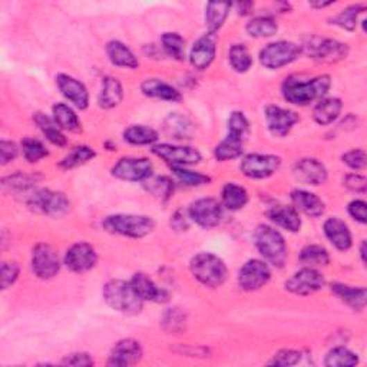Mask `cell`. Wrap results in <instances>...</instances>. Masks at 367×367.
Wrapping results in <instances>:
<instances>
[{
    "label": "cell",
    "instance_id": "1",
    "mask_svg": "<svg viewBox=\"0 0 367 367\" xmlns=\"http://www.w3.org/2000/svg\"><path fill=\"white\" fill-rule=\"evenodd\" d=\"M330 86L332 79L327 75L316 76L313 79H301L300 76L293 75L286 78L282 91L287 102L303 106L325 96Z\"/></svg>",
    "mask_w": 367,
    "mask_h": 367
},
{
    "label": "cell",
    "instance_id": "2",
    "mask_svg": "<svg viewBox=\"0 0 367 367\" xmlns=\"http://www.w3.org/2000/svg\"><path fill=\"white\" fill-rule=\"evenodd\" d=\"M103 298L106 305L118 313L134 316L144 307V300L135 293L131 283L123 280H111L103 286Z\"/></svg>",
    "mask_w": 367,
    "mask_h": 367
},
{
    "label": "cell",
    "instance_id": "3",
    "mask_svg": "<svg viewBox=\"0 0 367 367\" xmlns=\"http://www.w3.org/2000/svg\"><path fill=\"white\" fill-rule=\"evenodd\" d=\"M189 270L203 286L210 289L223 286L228 275L224 262L211 253H200L194 257L189 263Z\"/></svg>",
    "mask_w": 367,
    "mask_h": 367
},
{
    "label": "cell",
    "instance_id": "4",
    "mask_svg": "<svg viewBox=\"0 0 367 367\" xmlns=\"http://www.w3.org/2000/svg\"><path fill=\"white\" fill-rule=\"evenodd\" d=\"M102 227L111 234L129 237V239H142L154 231L155 223L146 215L115 214L106 217L102 221Z\"/></svg>",
    "mask_w": 367,
    "mask_h": 367
},
{
    "label": "cell",
    "instance_id": "5",
    "mask_svg": "<svg viewBox=\"0 0 367 367\" xmlns=\"http://www.w3.org/2000/svg\"><path fill=\"white\" fill-rule=\"evenodd\" d=\"M257 250L274 267H283L287 260V246L284 237L270 225H258L254 232Z\"/></svg>",
    "mask_w": 367,
    "mask_h": 367
},
{
    "label": "cell",
    "instance_id": "6",
    "mask_svg": "<svg viewBox=\"0 0 367 367\" xmlns=\"http://www.w3.org/2000/svg\"><path fill=\"white\" fill-rule=\"evenodd\" d=\"M28 207L40 215L62 217L71 210V203L62 192L52 189H37L29 197Z\"/></svg>",
    "mask_w": 367,
    "mask_h": 367
},
{
    "label": "cell",
    "instance_id": "7",
    "mask_svg": "<svg viewBox=\"0 0 367 367\" xmlns=\"http://www.w3.org/2000/svg\"><path fill=\"white\" fill-rule=\"evenodd\" d=\"M303 49L306 53L321 63H333L344 59L349 53V48L346 43L337 42L334 39H326L318 36H310Z\"/></svg>",
    "mask_w": 367,
    "mask_h": 367
},
{
    "label": "cell",
    "instance_id": "8",
    "mask_svg": "<svg viewBox=\"0 0 367 367\" xmlns=\"http://www.w3.org/2000/svg\"><path fill=\"white\" fill-rule=\"evenodd\" d=\"M301 53V48L293 42L280 40L267 45L260 52V62L267 69H278L294 62Z\"/></svg>",
    "mask_w": 367,
    "mask_h": 367
},
{
    "label": "cell",
    "instance_id": "9",
    "mask_svg": "<svg viewBox=\"0 0 367 367\" xmlns=\"http://www.w3.org/2000/svg\"><path fill=\"white\" fill-rule=\"evenodd\" d=\"M280 167H282V158L277 155L250 154L243 160L240 169L248 178L264 180L274 176Z\"/></svg>",
    "mask_w": 367,
    "mask_h": 367
},
{
    "label": "cell",
    "instance_id": "10",
    "mask_svg": "<svg viewBox=\"0 0 367 367\" xmlns=\"http://www.w3.org/2000/svg\"><path fill=\"white\" fill-rule=\"evenodd\" d=\"M32 270L42 280L53 278L60 270L56 250L45 243L37 244L32 251Z\"/></svg>",
    "mask_w": 367,
    "mask_h": 367
},
{
    "label": "cell",
    "instance_id": "11",
    "mask_svg": "<svg viewBox=\"0 0 367 367\" xmlns=\"http://www.w3.org/2000/svg\"><path fill=\"white\" fill-rule=\"evenodd\" d=\"M153 153L172 167L196 165L201 161L200 151L191 146H178L171 144H160L153 148Z\"/></svg>",
    "mask_w": 367,
    "mask_h": 367
},
{
    "label": "cell",
    "instance_id": "12",
    "mask_svg": "<svg viewBox=\"0 0 367 367\" xmlns=\"http://www.w3.org/2000/svg\"><path fill=\"white\" fill-rule=\"evenodd\" d=\"M154 165L146 158H121L112 168V176L123 181H146L153 177Z\"/></svg>",
    "mask_w": 367,
    "mask_h": 367
},
{
    "label": "cell",
    "instance_id": "13",
    "mask_svg": "<svg viewBox=\"0 0 367 367\" xmlns=\"http://www.w3.org/2000/svg\"><path fill=\"white\" fill-rule=\"evenodd\" d=\"M286 290L297 296H310L325 287V277L311 267H305L294 273L287 282Z\"/></svg>",
    "mask_w": 367,
    "mask_h": 367
},
{
    "label": "cell",
    "instance_id": "14",
    "mask_svg": "<svg viewBox=\"0 0 367 367\" xmlns=\"http://www.w3.org/2000/svg\"><path fill=\"white\" fill-rule=\"evenodd\" d=\"M188 215L200 227L214 228L220 224L223 219V208L215 198H201L191 204Z\"/></svg>",
    "mask_w": 367,
    "mask_h": 367
},
{
    "label": "cell",
    "instance_id": "15",
    "mask_svg": "<svg viewBox=\"0 0 367 367\" xmlns=\"http://www.w3.org/2000/svg\"><path fill=\"white\" fill-rule=\"evenodd\" d=\"M271 278L268 266L262 260H248L240 270L239 284L246 291H257L264 287Z\"/></svg>",
    "mask_w": 367,
    "mask_h": 367
},
{
    "label": "cell",
    "instance_id": "16",
    "mask_svg": "<svg viewBox=\"0 0 367 367\" xmlns=\"http://www.w3.org/2000/svg\"><path fill=\"white\" fill-rule=\"evenodd\" d=\"M98 263V254L88 243H76L65 254V264L74 273H86Z\"/></svg>",
    "mask_w": 367,
    "mask_h": 367
},
{
    "label": "cell",
    "instance_id": "17",
    "mask_svg": "<svg viewBox=\"0 0 367 367\" xmlns=\"http://www.w3.org/2000/svg\"><path fill=\"white\" fill-rule=\"evenodd\" d=\"M217 35L208 32L194 43L189 55V60L194 68L205 71L210 67L215 58V52H217Z\"/></svg>",
    "mask_w": 367,
    "mask_h": 367
},
{
    "label": "cell",
    "instance_id": "18",
    "mask_svg": "<svg viewBox=\"0 0 367 367\" xmlns=\"http://www.w3.org/2000/svg\"><path fill=\"white\" fill-rule=\"evenodd\" d=\"M266 121L268 131L273 135L286 137L298 122V115L290 110L271 105L266 108Z\"/></svg>",
    "mask_w": 367,
    "mask_h": 367
},
{
    "label": "cell",
    "instance_id": "19",
    "mask_svg": "<svg viewBox=\"0 0 367 367\" xmlns=\"http://www.w3.org/2000/svg\"><path fill=\"white\" fill-rule=\"evenodd\" d=\"M142 357L141 344L134 339H123L118 341L108 359V366L125 367L138 363Z\"/></svg>",
    "mask_w": 367,
    "mask_h": 367
},
{
    "label": "cell",
    "instance_id": "20",
    "mask_svg": "<svg viewBox=\"0 0 367 367\" xmlns=\"http://www.w3.org/2000/svg\"><path fill=\"white\" fill-rule=\"evenodd\" d=\"M56 85L62 95L69 99L79 110H86V108H88L89 94L82 82L69 75L60 74L56 76Z\"/></svg>",
    "mask_w": 367,
    "mask_h": 367
},
{
    "label": "cell",
    "instance_id": "21",
    "mask_svg": "<svg viewBox=\"0 0 367 367\" xmlns=\"http://www.w3.org/2000/svg\"><path fill=\"white\" fill-rule=\"evenodd\" d=\"M294 177L307 185H321L327 180V169L314 158L300 160L294 167Z\"/></svg>",
    "mask_w": 367,
    "mask_h": 367
},
{
    "label": "cell",
    "instance_id": "22",
    "mask_svg": "<svg viewBox=\"0 0 367 367\" xmlns=\"http://www.w3.org/2000/svg\"><path fill=\"white\" fill-rule=\"evenodd\" d=\"M129 283H131L135 293L144 301H154V303H165V301H168V293L164 289H160L153 280L142 273L134 274Z\"/></svg>",
    "mask_w": 367,
    "mask_h": 367
},
{
    "label": "cell",
    "instance_id": "23",
    "mask_svg": "<svg viewBox=\"0 0 367 367\" xmlns=\"http://www.w3.org/2000/svg\"><path fill=\"white\" fill-rule=\"evenodd\" d=\"M325 234L329 241L340 251H348L353 244L348 224L337 217H332L325 223Z\"/></svg>",
    "mask_w": 367,
    "mask_h": 367
},
{
    "label": "cell",
    "instance_id": "24",
    "mask_svg": "<svg viewBox=\"0 0 367 367\" xmlns=\"http://www.w3.org/2000/svg\"><path fill=\"white\" fill-rule=\"evenodd\" d=\"M291 201L297 211L305 212L309 217H320L326 211V205L323 200L318 198L316 194L305 189H294L291 192Z\"/></svg>",
    "mask_w": 367,
    "mask_h": 367
},
{
    "label": "cell",
    "instance_id": "25",
    "mask_svg": "<svg viewBox=\"0 0 367 367\" xmlns=\"http://www.w3.org/2000/svg\"><path fill=\"white\" fill-rule=\"evenodd\" d=\"M268 219L278 227H282L290 232H297L301 227V220L298 211L290 205H275L268 212Z\"/></svg>",
    "mask_w": 367,
    "mask_h": 367
},
{
    "label": "cell",
    "instance_id": "26",
    "mask_svg": "<svg viewBox=\"0 0 367 367\" xmlns=\"http://www.w3.org/2000/svg\"><path fill=\"white\" fill-rule=\"evenodd\" d=\"M123 98L122 85L117 78L106 76L102 79V89L98 96V103L103 110H112Z\"/></svg>",
    "mask_w": 367,
    "mask_h": 367
},
{
    "label": "cell",
    "instance_id": "27",
    "mask_svg": "<svg viewBox=\"0 0 367 367\" xmlns=\"http://www.w3.org/2000/svg\"><path fill=\"white\" fill-rule=\"evenodd\" d=\"M106 55L110 60L117 65V67L135 69L139 67V62L126 45H123L119 40H111L106 45Z\"/></svg>",
    "mask_w": 367,
    "mask_h": 367
},
{
    "label": "cell",
    "instance_id": "28",
    "mask_svg": "<svg viewBox=\"0 0 367 367\" xmlns=\"http://www.w3.org/2000/svg\"><path fill=\"white\" fill-rule=\"evenodd\" d=\"M141 89L144 95L149 98H157L162 101L177 102L181 99V94L174 88V86L168 85L161 79H146L142 82Z\"/></svg>",
    "mask_w": 367,
    "mask_h": 367
},
{
    "label": "cell",
    "instance_id": "29",
    "mask_svg": "<svg viewBox=\"0 0 367 367\" xmlns=\"http://www.w3.org/2000/svg\"><path fill=\"white\" fill-rule=\"evenodd\" d=\"M332 291L341 298L348 306H350L353 310L361 311L366 307V289L364 287H350L346 284L334 283L332 284Z\"/></svg>",
    "mask_w": 367,
    "mask_h": 367
},
{
    "label": "cell",
    "instance_id": "30",
    "mask_svg": "<svg viewBox=\"0 0 367 367\" xmlns=\"http://www.w3.org/2000/svg\"><path fill=\"white\" fill-rule=\"evenodd\" d=\"M341 101L339 98L321 99L313 110V118L318 125H330L341 112Z\"/></svg>",
    "mask_w": 367,
    "mask_h": 367
},
{
    "label": "cell",
    "instance_id": "31",
    "mask_svg": "<svg viewBox=\"0 0 367 367\" xmlns=\"http://www.w3.org/2000/svg\"><path fill=\"white\" fill-rule=\"evenodd\" d=\"M221 198L225 208H228L230 211H239L248 203V192L239 184L228 182L223 188Z\"/></svg>",
    "mask_w": 367,
    "mask_h": 367
},
{
    "label": "cell",
    "instance_id": "32",
    "mask_svg": "<svg viewBox=\"0 0 367 367\" xmlns=\"http://www.w3.org/2000/svg\"><path fill=\"white\" fill-rule=\"evenodd\" d=\"M53 119L60 129L69 133H80V122L75 111L67 103H56L53 106Z\"/></svg>",
    "mask_w": 367,
    "mask_h": 367
},
{
    "label": "cell",
    "instance_id": "33",
    "mask_svg": "<svg viewBox=\"0 0 367 367\" xmlns=\"http://www.w3.org/2000/svg\"><path fill=\"white\" fill-rule=\"evenodd\" d=\"M231 5L225 2H210L205 9V24L208 32L217 33L219 29L224 25V22L230 13Z\"/></svg>",
    "mask_w": 367,
    "mask_h": 367
},
{
    "label": "cell",
    "instance_id": "34",
    "mask_svg": "<svg viewBox=\"0 0 367 367\" xmlns=\"http://www.w3.org/2000/svg\"><path fill=\"white\" fill-rule=\"evenodd\" d=\"M35 122L37 123V126L40 128V131L43 133V135L46 137V139L49 142H52L53 145L58 146H65L67 145V138L62 134L60 128L58 126V123L55 122V119H51L48 115L45 114H36L35 115Z\"/></svg>",
    "mask_w": 367,
    "mask_h": 367
},
{
    "label": "cell",
    "instance_id": "35",
    "mask_svg": "<svg viewBox=\"0 0 367 367\" xmlns=\"http://www.w3.org/2000/svg\"><path fill=\"white\" fill-rule=\"evenodd\" d=\"M123 138L133 145H151L158 141V134L153 128L144 125H133L125 129Z\"/></svg>",
    "mask_w": 367,
    "mask_h": 367
},
{
    "label": "cell",
    "instance_id": "36",
    "mask_svg": "<svg viewBox=\"0 0 367 367\" xmlns=\"http://www.w3.org/2000/svg\"><path fill=\"white\" fill-rule=\"evenodd\" d=\"M243 148H244V141L227 135L224 141H221L217 146H215L214 155L219 161L235 160L243 154Z\"/></svg>",
    "mask_w": 367,
    "mask_h": 367
},
{
    "label": "cell",
    "instance_id": "37",
    "mask_svg": "<svg viewBox=\"0 0 367 367\" xmlns=\"http://www.w3.org/2000/svg\"><path fill=\"white\" fill-rule=\"evenodd\" d=\"M300 262L303 263L307 267H321V266H327L330 262L329 253L325 247L321 246H307L300 253Z\"/></svg>",
    "mask_w": 367,
    "mask_h": 367
},
{
    "label": "cell",
    "instance_id": "38",
    "mask_svg": "<svg viewBox=\"0 0 367 367\" xmlns=\"http://www.w3.org/2000/svg\"><path fill=\"white\" fill-rule=\"evenodd\" d=\"M366 9L364 5H353V6H349L348 9L341 10L339 15L333 16L329 22L330 25H334V26H339L341 29H346L349 32L355 31L356 26H357V17L360 16V13H363Z\"/></svg>",
    "mask_w": 367,
    "mask_h": 367
},
{
    "label": "cell",
    "instance_id": "39",
    "mask_svg": "<svg viewBox=\"0 0 367 367\" xmlns=\"http://www.w3.org/2000/svg\"><path fill=\"white\" fill-rule=\"evenodd\" d=\"M246 29L251 37H270L277 33L278 26L273 17L260 16L250 20Z\"/></svg>",
    "mask_w": 367,
    "mask_h": 367
},
{
    "label": "cell",
    "instance_id": "40",
    "mask_svg": "<svg viewBox=\"0 0 367 367\" xmlns=\"http://www.w3.org/2000/svg\"><path fill=\"white\" fill-rule=\"evenodd\" d=\"M165 129L167 133L176 139H184L191 135L192 125L184 115L171 114L165 121Z\"/></svg>",
    "mask_w": 367,
    "mask_h": 367
},
{
    "label": "cell",
    "instance_id": "41",
    "mask_svg": "<svg viewBox=\"0 0 367 367\" xmlns=\"http://www.w3.org/2000/svg\"><path fill=\"white\" fill-rule=\"evenodd\" d=\"M95 151L91 146H86V145H79L76 148H74L71 153L62 160V162L59 164L63 169H71V168H76L82 164H86L88 161H91L92 158H95Z\"/></svg>",
    "mask_w": 367,
    "mask_h": 367
},
{
    "label": "cell",
    "instance_id": "42",
    "mask_svg": "<svg viewBox=\"0 0 367 367\" xmlns=\"http://www.w3.org/2000/svg\"><path fill=\"white\" fill-rule=\"evenodd\" d=\"M357 363H359L357 355L346 348L332 349L325 359V364L329 367H350V366H356Z\"/></svg>",
    "mask_w": 367,
    "mask_h": 367
},
{
    "label": "cell",
    "instance_id": "43",
    "mask_svg": "<svg viewBox=\"0 0 367 367\" xmlns=\"http://www.w3.org/2000/svg\"><path fill=\"white\" fill-rule=\"evenodd\" d=\"M228 59H230L232 69L235 72H240V74L247 72L253 65V58H251L247 46H244V45H234L230 49Z\"/></svg>",
    "mask_w": 367,
    "mask_h": 367
},
{
    "label": "cell",
    "instance_id": "44",
    "mask_svg": "<svg viewBox=\"0 0 367 367\" xmlns=\"http://www.w3.org/2000/svg\"><path fill=\"white\" fill-rule=\"evenodd\" d=\"M39 178L40 177H37L35 174H25V172H17V174H15V176L3 178L2 185H3L5 191L22 192V191H26V189L32 188L33 184H36Z\"/></svg>",
    "mask_w": 367,
    "mask_h": 367
},
{
    "label": "cell",
    "instance_id": "45",
    "mask_svg": "<svg viewBox=\"0 0 367 367\" xmlns=\"http://www.w3.org/2000/svg\"><path fill=\"white\" fill-rule=\"evenodd\" d=\"M162 48L165 53L177 60H184L185 58V40L178 33H164L162 35Z\"/></svg>",
    "mask_w": 367,
    "mask_h": 367
},
{
    "label": "cell",
    "instance_id": "46",
    "mask_svg": "<svg viewBox=\"0 0 367 367\" xmlns=\"http://www.w3.org/2000/svg\"><path fill=\"white\" fill-rule=\"evenodd\" d=\"M145 188L157 198L168 200L172 196V192H174V182L168 177H151L145 181Z\"/></svg>",
    "mask_w": 367,
    "mask_h": 367
},
{
    "label": "cell",
    "instance_id": "47",
    "mask_svg": "<svg viewBox=\"0 0 367 367\" xmlns=\"http://www.w3.org/2000/svg\"><path fill=\"white\" fill-rule=\"evenodd\" d=\"M250 131V125L243 112H232L228 119V135L237 139L246 141Z\"/></svg>",
    "mask_w": 367,
    "mask_h": 367
},
{
    "label": "cell",
    "instance_id": "48",
    "mask_svg": "<svg viewBox=\"0 0 367 367\" xmlns=\"http://www.w3.org/2000/svg\"><path fill=\"white\" fill-rule=\"evenodd\" d=\"M172 172H174L176 177L181 182H184L188 187H200L211 182V178L208 176H204L201 172L189 171L185 167H172Z\"/></svg>",
    "mask_w": 367,
    "mask_h": 367
},
{
    "label": "cell",
    "instance_id": "49",
    "mask_svg": "<svg viewBox=\"0 0 367 367\" xmlns=\"http://www.w3.org/2000/svg\"><path fill=\"white\" fill-rule=\"evenodd\" d=\"M22 151H24V157L29 162H37L42 158L48 157V151L40 141L35 138H24L22 141Z\"/></svg>",
    "mask_w": 367,
    "mask_h": 367
},
{
    "label": "cell",
    "instance_id": "50",
    "mask_svg": "<svg viewBox=\"0 0 367 367\" xmlns=\"http://www.w3.org/2000/svg\"><path fill=\"white\" fill-rule=\"evenodd\" d=\"M162 325L168 332L177 333L185 326V316L180 309H169L162 317Z\"/></svg>",
    "mask_w": 367,
    "mask_h": 367
},
{
    "label": "cell",
    "instance_id": "51",
    "mask_svg": "<svg viewBox=\"0 0 367 367\" xmlns=\"http://www.w3.org/2000/svg\"><path fill=\"white\" fill-rule=\"evenodd\" d=\"M301 359V353L293 349H284V350H280L273 360L270 361V364L273 366H294L300 361Z\"/></svg>",
    "mask_w": 367,
    "mask_h": 367
},
{
    "label": "cell",
    "instance_id": "52",
    "mask_svg": "<svg viewBox=\"0 0 367 367\" xmlns=\"http://www.w3.org/2000/svg\"><path fill=\"white\" fill-rule=\"evenodd\" d=\"M343 162L352 169L361 171L366 168V153L363 149H352L343 155Z\"/></svg>",
    "mask_w": 367,
    "mask_h": 367
},
{
    "label": "cell",
    "instance_id": "53",
    "mask_svg": "<svg viewBox=\"0 0 367 367\" xmlns=\"http://www.w3.org/2000/svg\"><path fill=\"white\" fill-rule=\"evenodd\" d=\"M19 266L16 263H3L2 266V289H9L19 277Z\"/></svg>",
    "mask_w": 367,
    "mask_h": 367
},
{
    "label": "cell",
    "instance_id": "54",
    "mask_svg": "<svg viewBox=\"0 0 367 367\" xmlns=\"http://www.w3.org/2000/svg\"><path fill=\"white\" fill-rule=\"evenodd\" d=\"M17 146L15 142L10 141H2L0 142V161H2V165L9 164L17 157Z\"/></svg>",
    "mask_w": 367,
    "mask_h": 367
},
{
    "label": "cell",
    "instance_id": "55",
    "mask_svg": "<svg viewBox=\"0 0 367 367\" xmlns=\"http://www.w3.org/2000/svg\"><path fill=\"white\" fill-rule=\"evenodd\" d=\"M63 366H75V367H83V366H92L94 360L88 353H74L65 357L62 360Z\"/></svg>",
    "mask_w": 367,
    "mask_h": 367
},
{
    "label": "cell",
    "instance_id": "56",
    "mask_svg": "<svg viewBox=\"0 0 367 367\" xmlns=\"http://www.w3.org/2000/svg\"><path fill=\"white\" fill-rule=\"evenodd\" d=\"M344 187H348L350 191H355V192H366L367 189V181L363 176H359V174H350V176H346V178H344Z\"/></svg>",
    "mask_w": 367,
    "mask_h": 367
},
{
    "label": "cell",
    "instance_id": "57",
    "mask_svg": "<svg viewBox=\"0 0 367 367\" xmlns=\"http://www.w3.org/2000/svg\"><path fill=\"white\" fill-rule=\"evenodd\" d=\"M366 203L361 200H355L349 204V214L350 217L356 221H359L360 224H366Z\"/></svg>",
    "mask_w": 367,
    "mask_h": 367
},
{
    "label": "cell",
    "instance_id": "58",
    "mask_svg": "<svg viewBox=\"0 0 367 367\" xmlns=\"http://www.w3.org/2000/svg\"><path fill=\"white\" fill-rule=\"evenodd\" d=\"M188 219H189V215L180 210L171 217V225L174 227L177 231H185L188 228V225H189Z\"/></svg>",
    "mask_w": 367,
    "mask_h": 367
},
{
    "label": "cell",
    "instance_id": "59",
    "mask_svg": "<svg viewBox=\"0 0 367 367\" xmlns=\"http://www.w3.org/2000/svg\"><path fill=\"white\" fill-rule=\"evenodd\" d=\"M237 8H239V10H240L239 13L240 15H247L254 8V5L253 3H239V5H237Z\"/></svg>",
    "mask_w": 367,
    "mask_h": 367
},
{
    "label": "cell",
    "instance_id": "60",
    "mask_svg": "<svg viewBox=\"0 0 367 367\" xmlns=\"http://www.w3.org/2000/svg\"><path fill=\"white\" fill-rule=\"evenodd\" d=\"M360 255H361V262L366 263V241L364 240L361 241V246H360Z\"/></svg>",
    "mask_w": 367,
    "mask_h": 367
},
{
    "label": "cell",
    "instance_id": "61",
    "mask_svg": "<svg viewBox=\"0 0 367 367\" xmlns=\"http://www.w3.org/2000/svg\"><path fill=\"white\" fill-rule=\"evenodd\" d=\"M333 5V2H327V3H311L313 8H326V6H330Z\"/></svg>",
    "mask_w": 367,
    "mask_h": 367
}]
</instances>
